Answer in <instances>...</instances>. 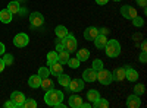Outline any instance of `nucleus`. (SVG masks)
Masks as SVG:
<instances>
[{
	"label": "nucleus",
	"mask_w": 147,
	"mask_h": 108,
	"mask_svg": "<svg viewBox=\"0 0 147 108\" xmlns=\"http://www.w3.org/2000/svg\"><path fill=\"white\" fill-rule=\"evenodd\" d=\"M63 101V92L62 91H57L55 88L46 91V95H44V102L50 107H56L59 102Z\"/></svg>",
	"instance_id": "f257e3e1"
},
{
	"label": "nucleus",
	"mask_w": 147,
	"mask_h": 108,
	"mask_svg": "<svg viewBox=\"0 0 147 108\" xmlns=\"http://www.w3.org/2000/svg\"><path fill=\"white\" fill-rule=\"evenodd\" d=\"M105 50H106V54L107 57L110 58H115L121 54V45L116 40H107L106 45H105Z\"/></svg>",
	"instance_id": "f03ea898"
},
{
	"label": "nucleus",
	"mask_w": 147,
	"mask_h": 108,
	"mask_svg": "<svg viewBox=\"0 0 147 108\" xmlns=\"http://www.w3.org/2000/svg\"><path fill=\"white\" fill-rule=\"evenodd\" d=\"M63 45V48L71 54L72 51H77V40H75V37H74L72 34H69L68 32V35L66 37H63L62 38V42H60Z\"/></svg>",
	"instance_id": "7ed1b4c3"
},
{
	"label": "nucleus",
	"mask_w": 147,
	"mask_h": 108,
	"mask_svg": "<svg viewBox=\"0 0 147 108\" xmlns=\"http://www.w3.org/2000/svg\"><path fill=\"white\" fill-rule=\"evenodd\" d=\"M97 80H99L102 85H110L113 82V78H112V72H109L106 69H100L97 72Z\"/></svg>",
	"instance_id": "20e7f679"
},
{
	"label": "nucleus",
	"mask_w": 147,
	"mask_h": 108,
	"mask_svg": "<svg viewBox=\"0 0 147 108\" xmlns=\"http://www.w3.org/2000/svg\"><path fill=\"white\" fill-rule=\"evenodd\" d=\"M30 23L32 28H41L44 25V16L40 12H32L30 15Z\"/></svg>",
	"instance_id": "39448f33"
},
{
	"label": "nucleus",
	"mask_w": 147,
	"mask_h": 108,
	"mask_svg": "<svg viewBox=\"0 0 147 108\" xmlns=\"http://www.w3.org/2000/svg\"><path fill=\"white\" fill-rule=\"evenodd\" d=\"M30 42V38L25 32H19L13 37V45L18 47V48H22V47H27Z\"/></svg>",
	"instance_id": "423d86ee"
},
{
	"label": "nucleus",
	"mask_w": 147,
	"mask_h": 108,
	"mask_svg": "<svg viewBox=\"0 0 147 108\" xmlns=\"http://www.w3.org/2000/svg\"><path fill=\"white\" fill-rule=\"evenodd\" d=\"M10 99L13 101V104H15V107L16 108H21L22 105H24V102H25V95H24L22 92H19V91H15V92H12V95H10Z\"/></svg>",
	"instance_id": "0eeeda50"
},
{
	"label": "nucleus",
	"mask_w": 147,
	"mask_h": 108,
	"mask_svg": "<svg viewBox=\"0 0 147 108\" xmlns=\"http://www.w3.org/2000/svg\"><path fill=\"white\" fill-rule=\"evenodd\" d=\"M121 15L124 16L125 19H132V18H136V16H137V10H136V7L125 5V6H122V7H121Z\"/></svg>",
	"instance_id": "6e6552de"
},
{
	"label": "nucleus",
	"mask_w": 147,
	"mask_h": 108,
	"mask_svg": "<svg viewBox=\"0 0 147 108\" xmlns=\"http://www.w3.org/2000/svg\"><path fill=\"white\" fill-rule=\"evenodd\" d=\"M66 89H69L72 92H81L84 89V80L82 79H71Z\"/></svg>",
	"instance_id": "1a4fd4ad"
},
{
	"label": "nucleus",
	"mask_w": 147,
	"mask_h": 108,
	"mask_svg": "<svg viewBox=\"0 0 147 108\" xmlns=\"http://www.w3.org/2000/svg\"><path fill=\"white\" fill-rule=\"evenodd\" d=\"M97 35H99V28H96V27H88L84 31V38L87 41H94Z\"/></svg>",
	"instance_id": "9d476101"
},
{
	"label": "nucleus",
	"mask_w": 147,
	"mask_h": 108,
	"mask_svg": "<svg viewBox=\"0 0 147 108\" xmlns=\"http://www.w3.org/2000/svg\"><path fill=\"white\" fill-rule=\"evenodd\" d=\"M82 80L84 82H94L97 80V72L94 69H85L82 73Z\"/></svg>",
	"instance_id": "9b49d317"
},
{
	"label": "nucleus",
	"mask_w": 147,
	"mask_h": 108,
	"mask_svg": "<svg viewBox=\"0 0 147 108\" xmlns=\"http://www.w3.org/2000/svg\"><path fill=\"white\" fill-rule=\"evenodd\" d=\"M140 105H141L140 95L132 93V95H129V97L127 98V107H129V108H138Z\"/></svg>",
	"instance_id": "f8f14e48"
},
{
	"label": "nucleus",
	"mask_w": 147,
	"mask_h": 108,
	"mask_svg": "<svg viewBox=\"0 0 147 108\" xmlns=\"http://www.w3.org/2000/svg\"><path fill=\"white\" fill-rule=\"evenodd\" d=\"M49 70H50V75L59 76L63 72V64H60L59 62H53V63L49 64Z\"/></svg>",
	"instance_id": "ddd939ff"
},
{
	"label": "nucleus",
	"mask_w": 147,
	"mask_h": 108,
	"mask_svg": "<svg viewBox=\"0 0 147 108\" xmlns=\"http://www.w3.org/2000/svg\"><path fill=\"white\" fill-rule=\"evenodd\" d=\"M125 70H127L125 66H124V67H118V69H115V70L112 72V78H113V80H116V82L124 80V79H125Z\"/></svg>",
	"instance_id": "4468645a"
},
{
	"label": "nucleus",
	"mask_w": 147,
	"mask_h": 108,
	"mask_svg": "<svg viewBox=\"0 0 147 108\" xmlns=\"http://www.w3.org/2000/svg\"><path fill=\"white\" fill-rule=\"evenodd\" d=\"M125 67H127V70H125V78H127L129 82H136V80L138 79V72H137L136 69L129 67V66H125Z\"/></svg>",
	"instance_id": "2eb2a0df"
},
{
	"label": "nucleus",
	"mask_w": 147,
	"mask_h": 108,
	"mask_svg": "<svg viewBox=\"0 0 147 108\" xmlns=\"http://www.w3.org/2000/svg\"><path fill=\"white\" fill-rule=\"evenodd\" d=\"M93 42H94V45H96V48H100V50H102V48H105V45H106V42H107V38H106V35L99 34Z\"/></svg>",
	"instance_id": "dca6fc26"
},
{
	"label": "nucleus",
	"mask_w": 147,
	"mask_h": 108,
	"mask_svg": "<svg viewBox=\"0 0 147 108\" xmlns=\"http://www.w3.org/2000/svg\"><path fill=\"white\" fill-rule=\"evenodd\" d=\"M12 15H16V13H19L21 12V3L18 2V0H12V2L7 5V7H6Z\"/></svg>",
	"instance_id": "f3484780"
},
{
	"label": "nucleus",
	"mask_w": 147,
	"mask_h": 108,
	"mask_svg": "<svg viewBox=\"0 0 147 108\" xmlns=\"http://www.w3.org/2000/svg\"><path fill=\"white\" fill-rule=\"evenodd\" d=\"M68 104H69V107H72V108H81L82 98L80 97V95H72V97H69Z\"/></svg>",
	"instance_id": "a211bd4d"
},
{
	"label": "nucleus",
	"mask_w": 147,
	"mask_h": 108,
	"mask_svg": "<svg viewBox=\"0 0 147 108\" xmlns=\"http://www.w3.org/2000/svg\"><path fill=\"white\" fill-rule=\"evenodd\" d=\"M28 85H30V88H32V89L40 88V85H41V78H40L38 75H32V76L28 79Z\"/></svg>",
	"instance_id": "6ab92c4d"
},
{
	"label": "nucleus",
	"mask_w": 147,
	"mask_h": 108,
	"mask_svg": "<svg viewBox=\"0 0 147 108\" xmlns=\"http://www.w3.org/2000/svg\"><path fill=\"white\" fill-rule=\"evenodd\" d=\"M12 19H13V16H12V13H10L7 9L0 10V22H3V23H10Z\"/></svg>",
	"instance_id": "aec40b11"
},
{
	"label": "nucleus",
	"mask_w": 147,
	"mask_h": 108,
	"mask_svg": "<svg viewBox=\"0 0 147 108\" xmlns=\"http://www.w3.org/2000/svg\"><path fill=\"white\" fill-rule=\"evenodd\" d=\"M57 82H59V85H60V86L68 88L69 82H71V78H69V75H66V73H63V72H62V73L57 76Z\"/></svg>",
	"instance_id": "412c9836"
},
{
	"label": "nucleus",
	"mask_w": 147,
	"mask_h": 108,
	"mask_svg": "<svg viewBox=\"0 0 147 108\" xmlns=\"http://www.w3.org/2000/svg\"><path fill=\"white\" fill-rule=\"evenodd\" d=\"M90 57V51L87 48H81V50H77V58L80 62H87Z\"/></svg>",
	"instance_id": "4be33fe9"
},
{
	"label": "nucleus",
	"mask_w": 147,
	"mask_h": 108,
	"mask_svg": "<svg viewBox=\"0 0 147 108\" xmlns=\"http://www.w3.org/2000/svg\"><path fill=\"white\" fill-rule=\"evenodd\" d=\"M69 58H71V57H69V53H68L66 50H62V51L57 53V62H59L60 64H66Z\"/></svg>",
	"instance_id": "5701e85b"
},
{
	"label": "nucleus",
	"mask_w": 147,
	"mask_h": 108,
	"mask_svg": "<svg viewBox=\"0 0 147 108\" xmlns=\"http://www.w3.org/2000/svg\"><path fill=\"white\" fill-rule=\"evenodd\" d=\"M55 32H56V37L62 40L63 37H66V35H68V28L63 27V25H57L55 28Z\"/></svg>",
	"instance_id": "b1692460"
},
{
	"label": "nucleus",
	"mask_w": 147,
	"mask_h": 108,
	"mask_svg": "<svg viewBox=\"0 0 147 108\" xmlns=\"http://www.w3.org/2000/svg\"><path fill=\"white\" fill-rule=\"evenodd\" d=\"M91 104H93L94 108H107L109 107V101H106L105 98H99V99H96Z\"/></svg>",
	"instance_id": "393cba45"
},
{
	"label": "nucleus",
	"mask_w": 147,
	"mask_h": 108,
	"mask_svg": "<svg viewBox=\"0 0 147 108\" xmlns=\"http://www.w3.org/2000/svg\"><path fill=\"white\" fill-rule=\"evenodd\" d=\"M40 88H43L44 91L52 89V88H53V82L49 79V78H44V79H41V85H40Z\"/></svg>",
	"instance_id": "a878e982"
},
{
	"label": "nucleus",
	"mask_w": 147,
	"mask_h": 108,
	"mask_svg": "<svg viewBox=\"0 0 147 108\" xmlns=\"http://www.w3.org/2000/svg\"><path fill=\"white\" fill-rule=\"evenodd\" d=\"M87 98H88L90 102H94L96 99H99V98H100V93L97 92V91H94V89H91V91L87 92Z\"/></svg>",
	"instance_id": "bb28decb"
},
{
	"label": "nucleus",
	"mask_w": 147,
	"mask_h": 108,
	"mask_svg": "<svg viewBox=\"0 0 147 108\" xmlns=\"http://www.w3.org/2000/svg\"><path fill=\"white\" fill-rule=\"evenodd\" d=\"M71 69H77V67H80V64H81V62H80V60L75 57V58H69L68 60V63H66Z\"/></svg>",
	"instance_id": "cd10ccee"
},
{
	"label": "nucleus",
	"mask_w": 147,
	"mask_h": 108,
	"mask_svg": "<svg viewBox=\"0 0 147 108\" xmlns=\"http://www.w3.org/2000/svg\"><path fill=\"white\" fill-rule=\"evenodd\" d=\"M53 62H57V53L56 51H50L47 53V64H50Z\"/></svg>",
	"instance_id": "c85d7f7f"
},
{
	"label": "nucleus",
	"mask_w": 147,
	"mask_h": 108,
	"mask_svg": "<svg viewBox=\"0 0 147 108\" xmlns=\"http://www.w3.org/2000/svg\"><path fill=\"white\" fill-rule=\"evenodd\" d=\"M38 76H40L41 79L50 76V70H49V67H40V70H38Z\"/></svg>",
	"instance_id": "c756f323"
},
{
	"label": "nucleus",
	"mask_w": 147,
	"mask_h": 108,
	"mask_svg": "<svg viewBox=\"0 0 147 108\" xmlns=\"http://www.w3.org/2000/svg\"><path fill=\"white\" fill-rule=\"evenodd\" d=\"M131 21H132V23H134V27H137V28H141V27L144 25V21H143V18H140L138 15H137L136 18H132Z\"/></svg>",
	"instance_id": "7c9ffc66"
},
{
	"label": "nucleus",
	"mask_w": 147,
	"mask_h": 108,
	"mask_svg": "<svg viewBox=\"0 0 147 108\" xmlns=\"http://www.w3.org/2000/svg\"><path fill=\"white\" fill-rule=\"evenodd\" d=\"M91 69H94L96 72H99L100 69H103V62H102L100 58L94 60V62H93V66H91Z\"/></svg>",
	"instance_id": "2f4dec72"
},
{
	"label": "nucleus",
	"mask_w": 147,
	"mask_h": 108,
	"mask_svg": "<svg viewBox=\"0 0 147 108\" xmlns=\"http://www.w3.org/2000/svg\"><path fill=\"white\" fill-rule=\"evenodd\" d=\"M144 91H146V88H144L143 83H138V85L134 86V93H136V95H143Z\"/></svg>",
	"instance_id": "473e14b6"
},
{
	"label": "nucleus",
	"mask_w": 147,
	"mask_h": 108,
	"mask_svg": "<svg viewBox=\"0 0 147 108\" xmlns=\"http://www.w3.org/2000/svg\"><path fill=\"white\" fill-rule=\"evenodd\" d=\"M3 62H5V64L6 66H10L12 63H13V56H12V54H3Z\"/></svg>",
	"instance_id": "72a5a7b5"
},
{
	"label": "nucleus",
	"mask_w": 147,
	"mask_h": 108,
	"mask_svg": "<svg viewBox=\"0 0 147 108\" xmlns=\"http://www.w3.org/2000/svg\"><path fill=\"white\" fill-rule=\"evenodd\" d=\"M22 107H25V108H35L37 102H35V99H25V102H24Z\"/></svg>",
	"instance_id": "f704fd0d"
},
{
	"label": "nucleus",
	"mask_w": 147,
	"mask_h": 108,
	"mask_svg": "<svg viewBox=\"0 0 147 108\" xmlns=\"http://www.w3.org/2000/svg\"><path fill=\"white\" fill-rule=\"evenodd\" d=\"M138 60H140V63H147V53L146 51H141Z\"/></svg>",
	"instance_id": "c9c22d12"
},
{
	"label": "nucleus",
	"mask_w": 147,
	"mask_h": 108,
	"mask_svg": "<svg viewBox=\"0 0 147 108\" xmlns=\"http://www.w3.org/2000/svg\"><path fill=\"white\" fill-rule=\"evenodd\" d=\"M5 107H6V108H16V107H15V104H13V101H12V99H9L7 102H5Z\"/></svg>",
	"instance_id": "e433bc0d"
},
{
	"label": "nucleus",
	"mask_w": 147,
	"mask_h": 108,
	"mask_svg": "<svg viewBox=\"0 0 147 108\" xmlns=\"http://www.w3.org/2000/svg\"><path fill=\"white\" fill-rule=\"evenodd\" d=\"M137 5H138V6H141V7H146L147 0H137Z\"/></svg>",
	"instance_id": "4c0bfd02"
},
{
	"label": "nucleus",
	"mask_w": 147,
	"mask_h": 108,
	"mask_svg": "<svg viewBox=\"0 0 147 108\" xmlns=\"http://www.w3.org/2000/svg\"><path fill=\"white\" fill-rule=\"evenodd\" d=\"M5 51H6L5 44H3V42H0V56H3V54H5Z\"/></svg>",
	"instance_id": "58836bf2"
},
{
	"label": "nucleus",
	"mask_w": 147,
	"mask_h": 108,
	"mask_svg": "<svg viewBox=\"0 0 147 108\" xmlns=\"http://www.w3.org/2000/svg\"><path fill=\"white\" fill-rule=\"evenodd\" d=\"M109 2V0H96V3L97 5H100V6H103V5H106Z\"/></svg>",
	"instance_id": "ea45409f"
},
{
	"label": "nucleus",
	"mask_w": 147,
	"mask_h": 108,
	"mask_svg": "<svg viewBox=\"0 0 147 108\" xmlns=\"http://www.w3.org/2000/svg\"><path fill=\"white\" fill-rule=\"evenodd\" d=\"M99 34H103V35H107V34H109V29H106V28H102V29H99Z\"/></svg>",
	"instance_id": "a19ab883"
},
{
	"label": "nucleus",
	"mask_w": 147,
	"mask_h": 108,
	"mask_svg": "<svg viewBox=\"0 0 147 108\" xmlns=\"http://www.w3.org/2000/svg\"><path fill=\"white\" fill-rule=\"evenodd\" d=\"M5 62H3V58H0V72H3V69H5Z\"/></svg>",
	"instance_id": "79ce46f5"
},
{
	"label": "nucleus",
	"mask_w": 147,
	"mask_h": 108,
	"mask_svg": "<svg viewBox=\"0 0 147 108\" xmlns=\"http://www.w3.org/2000/svg\"><path fill=\"white\" fill-rule=\"evenodd\" d=\"M147 50V44H146V41H143L141 42V51H146Z\"/></svg>",
	"instance_id": "37998d69"
},
{
	"label": "nucleus",
	"mask_w": 147,
	"mask_h": 108,
	"mask_svg": "<svg viewBox=\"0 0 147 108\" xmlns=\"http://www.w3.org/2000/svg\"><path fill=\"white\" fill-rule=\"evenodd\" d=\"M56 48H57V51H62V50H65V48H63V45H62V44H59V45L56 47Z\"/></svg>",
	"instance_id": "c03bdc74"
},
{
	"label": "nucleus",
	"mask_w": 147,
	"mask_h": 108,
	"mask_svg": "<svg viewBox=\"0 0 147 108\" xmlns=\"http://www.w3.org/2000/svg\"><path fill=\"white\" fill-rule=\"evenodd\" d=\"M88 107H91V102L90 104H81V108H88Z\"/></svg>",
	"instance_id": "a18cd8bd"
},
{
	"label": "nucleus",
	"mask_w": 147,
	"mask_h": 108,
	"mask_svg": "<svg viewBox=\"0 0 147 108\" xmlns=\"http://www.w3.org/2000/svg\"><path fill=\"white\" fill-rule=\"evenodd\" d=\"M113 2H121V0H113Z\"/></svg>",
	"instance_id": "49530a36"
}]
</instances>
